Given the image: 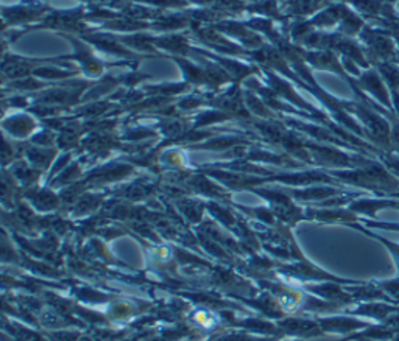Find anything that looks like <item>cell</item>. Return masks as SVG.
I'll return each mask as SVG.
<instances>
[]
</instances>
